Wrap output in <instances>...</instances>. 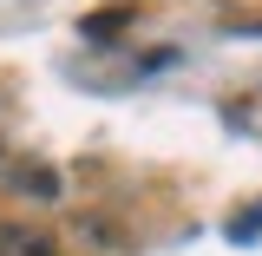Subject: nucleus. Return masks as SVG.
<instances>
[{
	"label": "nucleus",
	"mask_w": 262,
	"mask_h": 256,
	"mask_svg": "<svg viewBox=\"0 0 262 256\" xmlns=\"http://www.w3.org/2000/svg\"><path fill=\"white\" fill-rule=\"evenodd\" d=\"M0 256H59L53 230L27 224V217H0Z\"/></svg>",
	"instance_id": "nucleus-1"
},
{
	"label": "nucleus",
	"mask_w": 262,
	"mask_h": 256,
	"mask_svg": "<svg viewBox=\"0 0 262 256\" xmlns=\"http://www.w3.org/2000/svg\"><path fill=\"white\" fill-rule=\"evenodd\" d=\"M229 237H243V243H249V237H262V204L243 217V224H229Z\"/></svg>",
	"instance_id": "nucleus-2"
}]
</instances>
